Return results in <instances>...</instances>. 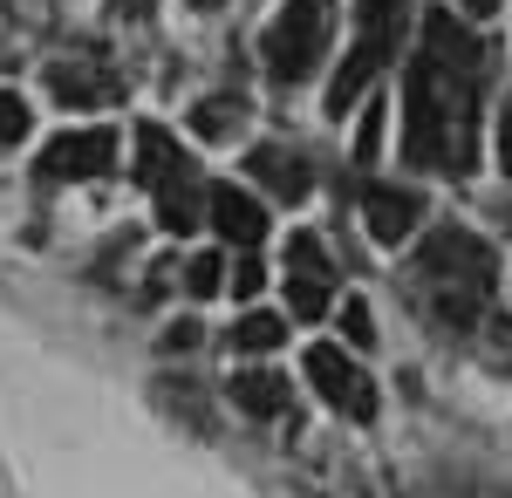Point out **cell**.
Listing matches in <instances>:
<instances>
[{
    "label": "cell",
    "mask_w": 512,
    "mask_h": 498,
    "mask_svg": "<svg viewBox=\"0 0 512 498\" xmlns=\"http://www.w3.org/2000/svg\"><path fill=\"white\" fill-rule=\"evenodd\" d=\"M478 76L485 48L458 14L437 7L424 21V48L403 69V157L424 171H472V116H478Z\"/></svg>",
    "instance_id": "obj_1"
},
{
    "label": "cell",
    "mask_w": 512,
    "mask_h": 498,
    "mask_svg": "<svg viewBox=\"0 0 512 498\" xmlns=\"http://www.w3.org/2000/svg\"><path fill=\"white\" fill-rule=\"evenodd\" d=\"M417 280H424V294H431V307L444 321H465V314L492 294L499 253H492L472 226H437V232H424V246H417Z\"/></svg>",
    "instance_id": "obj_2"
},
{
    "label": "cell",
    "mask_w": 512,
    "mask_h": 498,
    "mask_svg": "<svg viewBox=\"0 0 512 498\" xmlns=\"http://www.w3.org/2000/svg\"><path fill=\"white\" fill-rule=\"evenodd\" d=\"M328 35H335V7L328 0H280V14L267 21V41H260L267 76L274 82L315 76L321 55H328Z\"/></svg>",
    "instance_id": "obj_3"
},
{
    "label": "cell",
    "mask_w": 512,
    "mask_h": 498,
    "mask_svg": "<svg viewBox=\"0 0 512 498\" xmlns=\"http://www.w3.org/2000/svg\"><path fill=\"white\" fill-rule=\"evenodd\" d=\"M308 383H315V396L335 410V417H355V423H369L376 417V383L355 369L342 348H308Z\"/></svg>",
    "instance_id": "obj_4"
},
{
    "label": "cell",
    "mask_w": 512,
    "mask_h": 498,
    "mask_svg": "<svg viewBox=\"0 0 512 498\" xmlns=\"http://www.w3.org/2000/svg\"><path fill=\"white\" fill-rule=\"evenodd\" d=\"M110 164H117V137L89 123V130H62L41 151V178H110Z\"/></svg>",
    "instance_id": "obj_5"
},
{
    "label": "cell",
    "mask_w": 512,
    "mask_h": 498,
    "mask_svg": "<svg viewBox=\"0 0 512 498\" xmlns=\"http://www.w3.org/2000/svg\"><path fill=\"white\" fill-rule=\"evenodd\" d=\"M396 55V35H369V28H355V48L349 62L335 69V82H328V116H349L355 96H369V82H376V69Z\"/></svg>",
    "instance_id": "obj_6"
},
{
    "label": "cell",
    "mask_w": 512,
    "mask_h": 498,
    "mask_svg": "<svg viewBox=\"0 0 512 498\" xmlns=\"http://www.w3.org/2000/svg\"><path fill=\"white\" fill-rule=\"evenodd\" d=\"M362 226H369L376 246H403L410 232L424 226V198L403 192V185H369L362 192Z\"/></svg>",
    "instance_id": "obj_7"
},
{
    "label": "cell",
    "mask_w": 512,
    "mask_h": 498,
    "mask_svg": "<svg viewBox=\"0 0 512 498\" xmlns=\"http://www.w3.org/2000/svg\"><path fill=\"white\" fill-rule=\"evenodd\" d=\"M205 219H212V232H219L226 246H239V253H253V246L267 239V205L253 192H239V185H219V192L205 198Z\"/></svg>",
    "instance_id": "obj_8"
},
{
    "label": "cell",
    "mask_w": 512,
    "mask_h": 498,
    "mask_svg": "<svg viewBox=\"0 0 512 498\" xmlns=\"http://www.w3.org/2000/svg\"><path fill=\"white\" fill-rule=\"evenodd\" d=\"M246 178H260V185L274 198H287V205H301V198L315 192L308 157H294L287 144H253V151H246Z\"/></svg>",
    "instance_id": "obj_9"
},
{
    "label": "cell",
    "mask_w": 512,
    "mask_h": 498,
    "mask_svg": "<svg viewBox=\"0 0 512 498\" xmlns=\"http://www.w3.org/2000/svg\"><path fill=\"white\" fill-rule=\"evenodd\" d=\"M192 157H185V144H171V130L164 123H137V178L158 192L164 178H178Z\"/></svg>",
    "instance_id": "obj_10"
},
{
    "label": "cell",
    "mask_w": 512,
    "mask_h": 498,
    "mask_svg": "<svg viewBox=\"0 0 512 498\" xmlns=\"http://www.w3.org/2000/svg\"><path fill=\"white\" fill-rule=\"evenodd\" d=\"M48 89H55V103H69V110H96V103L117 96V82L82 69V62H55V69H48Z\"/></svg>",
    "instance_id": "obj_11"
},
{
    "label": "cell",
    "mask_w": 512,
    "mask_h": 498,
    "mask_svg": "<svg viewBox=\"0 0 512 498\" xmlns=\"http://www.w3.org/2000/svg\"><path fill=\"white\" fill-rule=\"evenodd\" d=\"M158 226L178 232V239L198 226V171H192V164H185L178 178H164V185H158Z\"/></svg>",
    "instance_id": "obj_12"
},
{
    "label": "cell",
    "mask_w": 512,
    "mask_h": 498,
    "mask_svg": "<svg viewBox=\"0 0 512 498\" xmlns=\"http://www.w3.org/2000/svg\"><path fill=\"white\" fill-rule=\"evenodd\" d=\"M233 403L246 410V417H280V410H287V383H280L274 369H239Z\"/></svg>",
    "instance_id": "obj_13"
},
{
    "label": "cell",
    "mask_w": 512,
    "mask_h": 498,
    "mask_svg": "<svg viewBox=\"0 0 512 498\" xmlns=\"http://www.w3.org/2000/svg\"><path fill=\"white\" fill-rule=\"evenodd\" d=\"M239 123H246V96H205V103L192 110V130L205 137V144L239 137Z\"/></svg>",
    "instance_id": "obj_14"
},
{
    "label": "cell",
    "mask_w": 512,
    "mask_h": 498,
    "mask_svg": "<svg viewBox=\"0 0 512 498\" xmlns=\"http://www.w3.org/2000/svg\"><path fill=\"white\" fill-rule=\"evenodd\" d=\"M287 307H294V321H321L328 314V273L287 267Z\"/></svg>",
    "instance_id": "obj_15"
},
{
    "label": "cell",
    "mask_w": 512,
    "mask_h": 498,
    "mask_svg": "<svg viewBox=\"0 0 512 498\" xmlns=\"http://www.w3.org/2000/svg\"><path fill=\"white\" fill-rule=\"evenodd\" d=\"M280 342H287V321H280V314H246V321H233L239 355H274Z\"/></svg>",
    "instance_id": "obj_16"
},
{
    "label": "cell",
    "mask_w": 512,
    "mask_h": 498,
    "mask_svg": "<svg viewBox=\"0 0 512 498\" xmlns=\"http://www.w3.org/2000/svg\"><path fill=\"white\" fill-rule=\"evenodd\" d=\"M185 294H192V301L226 294V260H219V253H192V260H185Z\"/></svg>",
    "instance_id": "obj_17"
},
{
    "label": "cell",
    "mask_w": 512,
    "mask_h": 498,
    "mask_svg": "<svg viewBox=\"0 0 512 498\" xmlns=\"http://www.w3.org/2000/svg\"><path fill=\"white\" fill-rule=\"evenodd\" d=\"M28 103H21V89H0V144H21L28 137Z\"/></svg>",
    "instance_id": "obj_18"
},
{
    "label": "cell",
    "mask_w": 512,
    "mask_h": 498,
    "mask_svg": "<svg viewBox=\"0 0 512 498\" xmlns=\"http://www.w3.org/2000/svg\"><path fill=\"white\" fill-rule=\"evenodd\" d=\"M355 21H362L369 35H396V21H403V0H355Z\"/></svg>",
    "instance_id": "obj_19"
},
{
    "label": "cell",
    "mask_w": 512,
    "mask_h": 498,
    "mask_svg": "<svg viewBox=\"0 0 512 498\" xmlns=\"http://www.w3.org/2000/svg\"><path fill=\"white\" fill-rule=\"evenodd\" d=\"M342 335H349V348H376V314H369V301H355L342 307Z\"/></svg>",
    "instance_id": "obj_20"
},
{
    "label": "cell",
    "mask_w": 512,
    "mask_h": 498,
    "mask_svg": "<svg viewBox=\"0 0 512 498\" xmlns=\"http://www.w3.org/2000/svg\"><path fill=\"white\" fill-rule=\"evenodd\" d=\"M376 151H383V103H369V110H362V130H355V157L369 164Z\"/></svg>",
    "instance_id": "obj_21"
},
{
    "label": "cell",
    "mask_w": 512,
    "mask_h": 498,
    "mask_svg": "<svg viewBox=\"0 0 512 498\" xmlns=\"http://www.w3.org/2000/svg\"><path fill=\"white\" fill-rule=\"evenodd\" d=\"M287 267L328 273V253H321V239H315V232H294V246H287Z\"/></svg>",
    "instance_id": "obj_22"
},
{
    "label": "cell",
    "mask_w": 512,
    "mask_h": 498,
    "mask_svg": "<svg viewBox=\"0 0 512 498\" xmlns=\"http://www.w3.org/2000/svg\"><path fill=\"white\" fill-rule=\"evenodd\" d=\"M226 287H233L239 301H253V294H260V287H267V273H260V260H253V253H239V267L226 273Z\"/></svg>",
    "instance_id": "obj_23"
},
{
    "label": "cell",
    "mask_w": 512,
    "mask_h": 498,
    "mask_svg": "<svg viewBox=\"0 0 512 498\" xmlns=\"http://www.w3.org/2000/svg\"><path fill=\"white\" fill-rule=\"evenodd\" d=\"M499 171L512 178V96L499 103Z\"/></svg>",
    "instance_id": "obj_24"
},
{
    "label": "cell",
    "mask_w": 512,
    "mask_h": 498,
    "mask_svg": "<svg viewBox=\"0 0 512 498\" xmlns=\"http://www.w3.org/2000/svg\"><path fill=\"white\" fill-rule=\"evenodd\" d=\"M192 342H198V328H192V321H178V328L164 335V348H192Z\"/></svg>",
    "instance_id": "obj_25"
},
{
    "label": "cell",
    "mask_w": 512,
    "mask_h": 498,
    "mask_svg": "<svg viewBox=\"0 0 512 498\" xmlns=\"http://www.w3.org/2000/svg\"><path fill=\"white\" fill-rule=\"evenodd\" d=\"M458 7H465L472 21H485V14H499V0H458Z\"/></svg>",
    "instance_id": "obj_26"
},
{
    "label": "cell",
    "mask_w": 512,
    "mask_h": 498,
    "mask_svg": "<svg viewBox=\"0 0 512 498\" xmlns=\"http://www.w3.org/2000/svg\"><path fill=\"white\" fill-rule=\"evenodd\" d=\"M117 14H151V0H117Z\"/></svg>",
    "instance_id": "obj_27"
},
{
    "label": "cell",
    "mask_w": 512,
    "mask_h": 498,
    "mask_svg": "<svg viewBox=\"0 0 512 498\" xmlns=\"http://www.w3.org/2000/svg\"><path fill=\"white\" fill-rule=\"evenodd\" d=\"M192 7H219V0H192Z\"/></svg>",
    "instance_id": "obj_28"
}]
</instances>
